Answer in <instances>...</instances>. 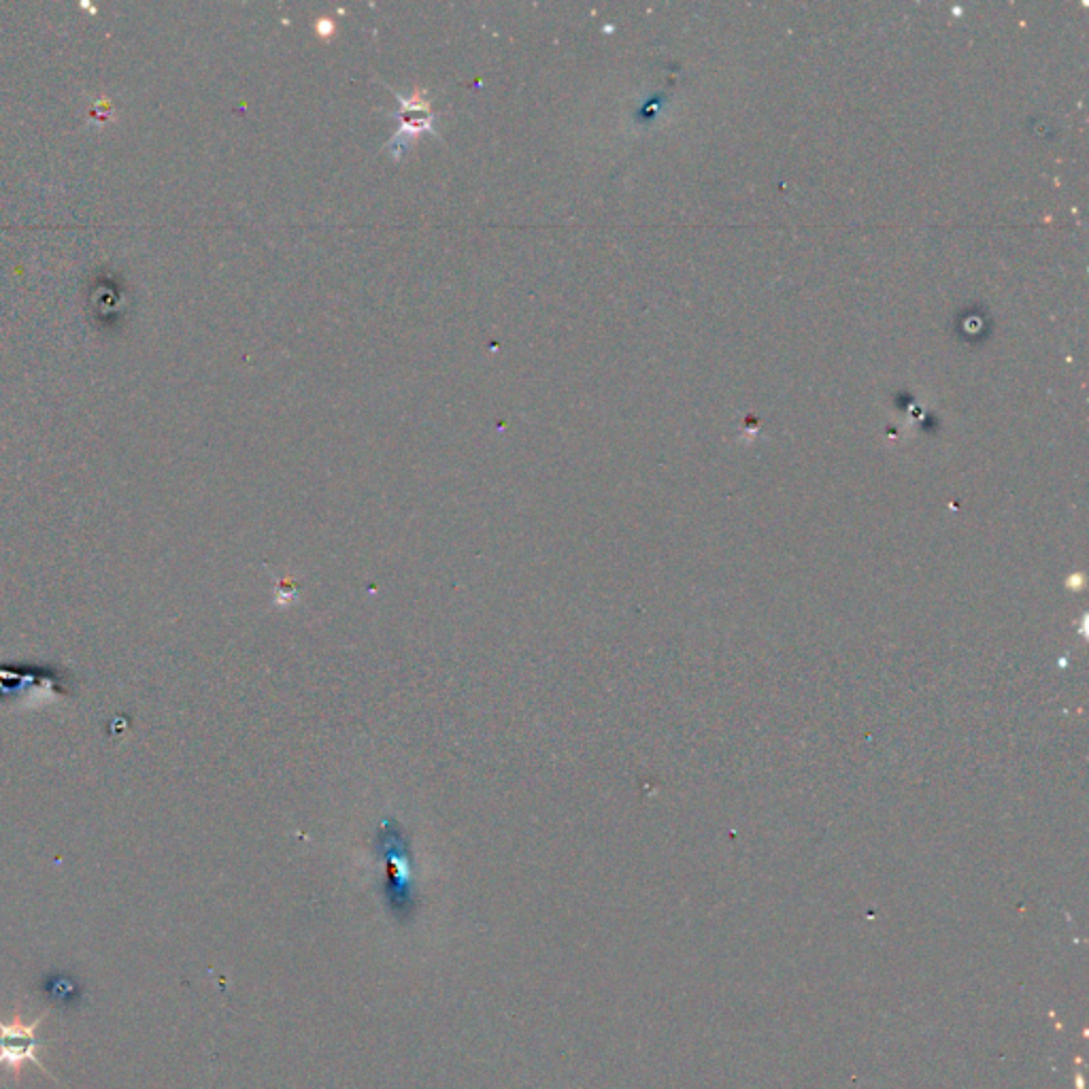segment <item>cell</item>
<instances>
[{
	"instance_id": "cell-1",
	"label": "cell",
	"mask_w": 1089,
	"mask_h": 1089,
	"mask_svg": "<svg viewBox=\"0 0 1089 1089\" xmlns=\"http://www.w3.org/2000/svg\"><path fill=\"white\" fill-rule=\"evenodd\" d=\"M45 1017H47V1011L41 1013L35 1021H30V1024H24L22 1013L18 1011L13 1021L0 1019V1066H7L11 1072L18 1075L22 1066L30 1062L39 1066L47 1077H52L37 1058L43 1043L35 1036V1032Z\"/></svg>"
},
{
	"instance_id": "cell-2",
	"label": "cell",
	"mask_w": 1089,
	"mask_h": 1089,
	"mask_svg": "<svg viewBox=\"0 0 1089 1089\" xmlns=\"http://www.w3.org/2000/svg\"><path fill=\"white\" fill-rule=\"evenodd\" d=\"M377 845L381 847L385 862H388V883H390L388 887L392 892H396L394 896H398L402 904L405 896H409L407 892H409V881H411L407 839L402 836V830L396 824H392V826L381 828V839Z\"/></svg>"
}]
</instances>
